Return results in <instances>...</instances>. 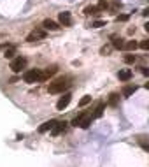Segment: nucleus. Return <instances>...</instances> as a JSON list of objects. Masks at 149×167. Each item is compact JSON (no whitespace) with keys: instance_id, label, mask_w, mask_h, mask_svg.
I'll return each instance as SVG.
<instances>
[{"instance_id":"5","label":"nucleus","mask_w":149,"mask_h":167,"mask_svg":"<svg viewBox=\"0 0 149 167\" xmlns=\"http://www.w3.org/2000/svg\"><path fill=\"white\" fill-rule=\"evenodd\" d=\"M46 37V30H42V28H37V30H33V32L28 33L27 41L28 42H35V41H40V39Z\"/></svg>"},{"instance_id":"27","label":"nucleus","mask_w":149,"mask_h":167,"mask_svg":"<svg viewBox=\"0 0 149 167\" xmlns=\"http://www.w3.org/2000/svg\"><path fill=\"white\" fill-rule=\"evenodd\" d=\"M142 74H144V76H149V69H146V67H142Z\"/></svg>"},{"instance_id":"19","label":"nucleus","mask_w":149,"mask_h":167,"mask_svg":"<svg viewBox=\"0 0 149 167\" xmlns=\"http://www.w3.org/2000/svg\"><path fill=\"white\" fill-rule=\"evenodd\" d=\"M137 46H138V44L135 42V41H130V42H126V44H125V48H126V49H130V51H133V49H137Z\"/></svg>"},{"instance_id":"28","label":"nucleus","mask_w":149,"mask_h":167,"mask_svg":"<svg viewBox=\"0 0 149 167\" xmlns=\"http://www.w3.org/2000/svg\"><path fill=\"white\" fill-rule=\"evenodd\" d=\"M142 14H144V16H146V18L149 16V7H146V9H144V12H142Z\"/></svg>"},{"instance_id":"12","label":"nucleus","mask_w":149,"mask_h":167,"mask_svg":"<svg viewBox=\"0 0 149 167\" xmlns=\"http://www.w3.org/2000/svg\"><path fill=\"white\" fill-rule=\"evenodd\" d=\"M54 74H56V67H48V69L42 72V81L44 79H49V77H51V76H54Z\"/></svg>"},{"instance_id":"7","label":"nucleus","mask_w":149,"mask_h":167,"mask_svg":"<svg viewBox=\"0 0 149 167\" xmlns=\"http://www.w3.org/2000/svg\"><path fill=\"white\" fill-rule=\"evenodd\" d=\"M70 100H72V95H70V93H65L63 97H60V100L56 102V109H58V111H63L70 104Z\"/></svg>"},{"instance_id":"11","label":"nucleus","mask_w":149,"mask_h":167,"mask_svg":"<svg viewBox=\"0 0 149 167\" xmlns=\"http://www.w3.org/2000/svg\"><path fill=\"white\" fill-rule=\"evenodd\" d=\"M104 109H105V102H98L95 108V113L91 114V116H93V118H100L102 114H104Z\"/></svg>"},{"instance_id":"22","label":"nucleus","mask_w":149,"mask_h":167,"mask_svg":"<svg viewBox=\"0 0 149 167\" xmlns=\"http://www.w3.org/2000/svg\"><path fill=\"white\" fill-rule=\"evenodd\" d=\"M125 62H126V64H133V62H135V55H126V56H125Z\"/></svg>"},{"instance_id":"20","label":"nucleus","mask_w":149,"mask_h":167,"mask_svg":"<svg viewBox=\"0 0 149 167\" xmlns=\"http://www.w3.org/2000/svg\"><path fill=\"white\" fill-rule=\"evenodd\" d=\"M112 46H114L116 49H121V48H125V42H123L121 39H116V41L112 42Z\"/></svg>"},{"instance_id":"2","label":"nucleus","mask_w":149,"mask_h":167,"mask_svg":"<svg viewBox=\"0 0 149 167\" xmlns=\"http://www.w3.org/2000/svg\"><path fill=\"white\" fill-rule=\"evenodd\" d=\"M91 121H93V116L91 114H79V116H75L74 120H72V125H75V127H81V129H88L91 125Z\"/></svg>"},{"instance_id":"17","label":"nucleus","mask_w":149,"mask_h":167,"mask_svg":"<svg viewBox=\"0 0 149 167\" xmlns=\"http://www.w3.org/2000/svg\"><path fill=\"white\" fill-rule=\"evenodd\" d=\"M117 100H119V95H117V93H111V95H109V104H111V106H117Z\"/></svg>"},{"instance_id":"26","label":"nucleus","mask_w":149,"mask_h":167,"mask_svg":"<svg viewBox=\"0 0 149 167\" xmlns=\"http://www.w3.org/2000/svg\"><path fill=\"white\" fill-rule=\"evenodd\" d=\"M109 51H111V46H104V48L100 49V53H102V55H107Z\"/></svg>"},{"instance_id":"18","label":"nucleus","mask_w":149,"mask_h":167,"mask_svg":"<svg viewBox=\"0 0 149 167\" xmlns=\"http://www.w3.org/2000/svg\"><path fill=\"white\" fill-rule=\"evenodd\" d=\"M90 102H91V97H90V95H84V97L79 100V106H81V108H84V106H88Z\"/></svg>"},{"instance_id":"1","label":"nucleus","mask_w":149,"mask_h":167,"mask_svg":"<svg viewBox=\"0 0 149 167\" xmlns=\"http://www.w3.org/2000/svg\"><path fill=\"white\" fill-rule=\"evenodd\" d=\"M69 88V79L67 77H60V79L53 81V83H49V93H62L63 90Z\"/></svg>"},{"instance_id":"15","label":"nucleus","mask_w":149,"mask_h":167,"mask_svg":"<svg viewBox=\"0 0 149 167\" xmlns=\"http://www.w3.org/2000/svg\"><path fill=\"white\" fill-rule=\"evenodd\" d=\"M14 55H16V48H14V46H7L6 51H4V56H6V58H12Z\"/></svg>"},{"instance_id":"24","label":"nucleus","mask_w":149,"mask_h":167,"mask_svg":"<svg viewBox=\"0 0 149 167\" xmlns=\"http://www.w3.org/2000/svg\"><path fill=\"white\" fill-rule=\"evenodd\" d=\"M128 18H130L128 14H119V16H117L116 20H117V21H128Z\"/></svg>"},{"instance_id":"6","label":"nucleus","mask_w":149,"mask_h":167,"mask_svg":"<svg viewBox=\"0 0 149 167\" xmlns=\"http://www.w3.org/2000/svg\"><path fill=\"white\" fill-rule=\"evenodd\" d=\"M58 21L60 25H63V27H70L72 25V14H70L69 11H63L58 14Z\"/></svg>"},{"instance_id":"29","label":"nucleus","mask_w":149,"mask_h":167,"mask_svg":"<svg viewBox=\"0 0 149 167\" xmlns=\"http://www.w3.org/2000/svg\"><path fill=\"white\" fill-rule=\"evenodd\" d=\"M144 28H146V32L149 33V23H146V25H144Z\"/></svg>"},{"instance_id":"30","label":"nucleus","mask_w":149,"mask_h":167,"mask_svg":"<svg viewBox=\"0 0 149 167\" xmlns=\"http://www.w3.org/2000/svg\"><path fill=\"white\" fill-rule=\"evenodd\" d=\"M146 88H149V83H147V85H146Z\"/></svg>"},{"instance_id":"4","label":"nucleus","mask_w":149,"mask_h":167,"mask_svg":"<svg viewBox=\"0 0 149 167\" xmlns=\"http://www.w3.org/2000/svg\"><path fill=\"white\" fill-rule=\"evenodd\" d=\"M27 58L25 56H18V58H12V62H11V70L12 72H21L25 67H27Z\"/></svg>"},{"instance_id":"25","label":"nucleus","mask_w":149,"mask_h":167,"mask_svg":"<svg viewBox=\"0 0 149 167\" xmlns=\"http://www.w3.org/2000/svg\"><path fill=\"white\" fill-rule=\"evenodd\" d=\"M96 7H98V11H100V9H105V7H107V2H105V0H100Z\"/></svg>"},{"instance_id":"23","label":"nucleus","mask_w":149,"mask_h":167,"mask_svg":"<svg viewBox=\"0 0 149 167\" xmlns=\"http://www.w3.org/2000/svg\"><path fill=\"white\" fill-rule=\"evenodd\" d=\"M100 27H105V21H102V20H96L93 23V28H100Z\"/></svg>"},{"instance_id":"9","label":"nucleus","mask_w":149,"mask_h":167,"mask_svg":"<svg viewBox=\"0 0 149 167\" xmlns=\"http://www.w3.org/2000/svg\"><path fill=\"white\" fill-rule=\"evenodd\" d=\"M42 27H44V30H58V28H60L58 23L53 21V20H44Z\"/></svg>"},{"instance_id":"10","label":"nucleus","mask_w":149,"mask_h":167,"mask_svg":"<svg viewBox=\"0 0 149 167\" xmlns=\"http://www.w3.org/2000/svg\"><path fill=\"white\" fill-rule=\"evenodd\" d=\"M117 77H119V81H128L130 77H132V70L130 69H123L117 72Z\"/></svg>"},{"instance_id":"21","label":"nucleus","mask_w":149,"mask_h":167,"mask_svg":"<svg viewBox=\"0 0 149 167\" xmlns=\"http://www.w3.org/2000/svg\"><path fill=\"white\" fill-rule=\"evenodd\" d=\"M138 46H140L142 49H146V51H149V39H144L142 42L138 44Z\"/></svg>"},{"instance_id":"14","label":"nucleus","mask_w":149,"mask_h":167,"mask_svg":"<svg viewBox=\"0 0 149 167\" xmlns=\"http://www.w3.org/2000/svg\"><path fill=\"white\" fill-rule=\"evenodd\" d=\"M65 125H67L65 121H56V125H54V129H53V134L58 135L62 130H65Z\"/></svg>"},{"instance_id":"13","label":"nucleus","mask_w":149,"mask_h":167,"mask_svg":"<svg viewBox=\"0 0 149 167\" xmlns=\"http://www.w3.org/2000/svg\"><path fill=\"white\" fill-rule=\"evenodd\" d=\"M135 92H137V86H135V85H130V86H126L123 90V97H130V95H133Z\"/></svg>"},{"instance_id":"3","label":"nucleus","mask_w":149,"mask_h":167,"mask_svg":"<svg viewBox=\"0 0 149 167\" xmlns=\"http://www.w3.org/2000/svg\"><path fill=\"white\" fill-rule=\"evenodd\" d=\"M23 79H25V83H30V85L37 83V81H42V72L39 69H30L23 74Z\"/></svg>"},{"instance_id":"8","label":"nucleus","mask_w":149,"mask_h":167,"mask_svg":"<svg viewBox=\"0 0 149 167\" xmlns=\"http://www.w3.org/2000/svg\"><path fill=\"white\" fill-rule=\"evenodd\" d=\"M54 125H56V120H49V121H44V123L39 127V132H40V134H46L48 130H53V129H54Z\"/></svg>"},{"instance_id":"16","label":"nucleus","mask_w":149,"mask_h":167,"mask_svg":"<svg viewBox=\"0 0 149 167\" xmlns=\"http://www.w3.org/2000/svg\"><path fill=\"white\" fill-rule=\"evenodd\" d=\"M84 14H88V16H91V14H98V7L96 6H88L84 9Z\"/></svg>"}]
</instances>
